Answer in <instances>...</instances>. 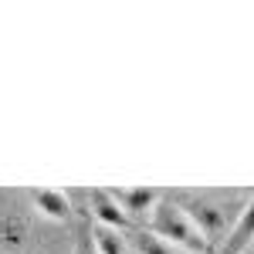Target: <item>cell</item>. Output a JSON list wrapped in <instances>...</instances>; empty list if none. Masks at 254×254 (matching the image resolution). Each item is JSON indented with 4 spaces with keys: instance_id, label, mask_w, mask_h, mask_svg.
Listing matches in <instances>:
<instances>
[{
    "instance_id": "cell-1",
    "label": "cell",
    "mask_w": 254,
    "mask_h": 254,
    "mask_svg": "<svg viewBox=\"0 0 254 254\" xmlns=\"http://www.w3.org/2000/svg\"><path fill=\"white\" fill-rule=\"evenodd\" d=\"M146 231H153L156 237H163L166 244H173L176 251H183V254H207L210 251V241L200 234V227L190 220V214L176 203L173 196H163L156 203Z\"/></svg>"
},
{
    "instance_id": "cell-4",
    "label": "cell",
    "mask_w": 254,
    "mask_h": 254,
    "mask_svg": "<svg viewBox=\"0 0 254 254\" xmlns=\"http://www.w3.org/2000/svg\"><path fill=\"white\" fill-rule=\"evenodd\" d=\"M92 214L102 227H112V231H122V234H129V231H136V224L126 217V210L116 203V196L105 193V190H95L92 193Z\"/></svg>"
},
{
    "instance_id": "cell-5",
    "label": "cell",
    "mask_w": 254,
    "mask_h": 254,
    "mask_svg": "<svg viewBox=\"0 0 254 254\" xmlns=\"http://www.w3.org/2000/svg\"><path fill=\"white\" fill-rule=\"evenodd\" d=\"M251 244H254V200L244 203V210L237 214L234 227H231V234L224 241V254H244Z\"/></svg>"
},
{
    "instance_id": "cell-3",
    "label": "cell",
    "mask_w": 254,
    "mask_h": 254,
    "mask_svg": "<svg viewBox=\"0 0 254 254\" xmlns=\"http://www.w3.org/2000/svg\"><path fill=\"white\" fill-rule=\"evenodd\" d=\"M116 203L126 210V217L132 224H149V217L156 210V203L163 200L159 190H149V187H129V190H112Z\"/></svg>"
},
{
    "instance_id": "cell-8",
    "label": "cell",
    "mask_w": 254,
    "mask_h": 254,
    "mask_svg": "<svg viewBox=\"0 0 254 254\" xmlns=\"http://www.w3.org/2000/svg\"><path fill=\"white\" fill-rule=\"evenodd\" d=\"M129 248H132V254H176L173 244H166L163 237H156L153 231H132V237H129Z\"/></svg>"
},
{
    "instance_id": "cell-6",
    "label": "cell",
    "mask_w": 254,
    "mask_h": 254,
    "mask_svg": "<svg viewBox=\"0 0 254 254\" xmlns=\"http://www.w3.org/2000/svg\"><path fill=\"white\" fill-rule=\"evenodd\" d=\"M31 203H34V210L41 217L58 220V224H64L71 217V200H68V193H61V190H34L31 193Z\"/></svg>"
},
{
    "instance_id": "cell-2",
    "label": "cell",
    "mask_w": 254,
    "mask_h": 254,
    "mask_svg": "<svg viewBox=\"0 0 254 254\" xmlns=\"http://www.w3.org/2000/svg\"><path fill=\"white\" fill-rule=\"evenodd\" d=\"M176 203L190 214V220L200 227V234L210 241V248H214L217 241H227V234H231V227H234V220H237L231 214V207L224 200H214V196L187 193L183 200H176Z\"/></svg>"
},
{
    "instance_id": "cell-7",
    "label": "cell",
    "mask_w": 254,
    "mask_h": 254,
    "mask_svg": "<svg viewBox=\"0 0 254 254\" xmlns=\"http://www.w3.org/2000/svg\"><path fill=\"white\" fill-rule=\"evenodd\" d=\"M92 237H95V254H132L129 237L122 234V231H112V227L98 224L95 231H92Z\"/></svg>"
}]
</instances>
